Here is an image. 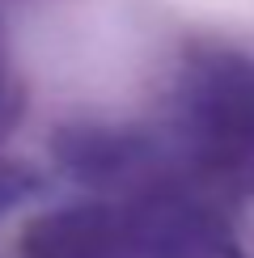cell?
Here are the masks:
<instances>
[{
    "label": "cell",
    "mask_w": 254,
    "mask_h": 258,
    "mask_svg": "<svg viewBox=\"0 0 254 258\" xmlns=\"http://www.w3.org/2000/svg\"><path fill=\"white\" fill-rule=\"evenodd\" d=\"M42 258H114V229L98 212H64L42 233Z\"/></svg>",
    "instance_id": "6da1fadb"
}]
</instances>
